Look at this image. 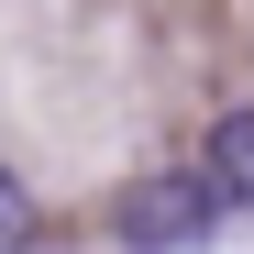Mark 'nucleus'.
<instances>
[{
  "label": "nucleus",
  "instance_id": "1",
  "mask_svg": "<svg viewBox=\"0 0 254 254\" xmlns=\"http://www.w3.org/2000/svg\"><path fill=\"white\" fill-rule=\"evenodd\" d=\"M111 232L133 243V254H188L221 232V188L199 177V166H155V177H133L111 199Z\"/></svg>",
  "mask_w": 254,
  "mask_h": 254
},
{
  "label": "nucleus",
  "instance_id": "2",
  "mask_svg": "<svg viewBox=\"0 0 254 254\" xmlns=\"http://www.w3.org/2000/svg\"><path fill=\"white\" fill-rule=\"evenodd\" d=\"M199 177L221 188V210H254V111H221V122H210Z\"/></svg>",
  "mask_w": 254,
  "mask_h": 254
},
{
  "label": "nucleus",
  "instance_id": "3",
  "mask_svg": "<svg viewBox=\"0 0 254 254\" xmlns=\"http://www.w3.org/2000/svg\"><path fill=\"white\" fill-rule=\"evenodd\" d=\"M22 243H33V188L0 166V254H22Z\"/></svg>",
  "mask_w": 254,
  "mask_h": 254
}]
</instances>
